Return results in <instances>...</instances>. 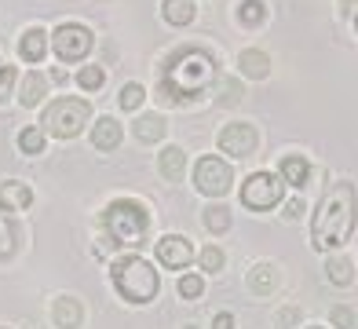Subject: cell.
I'll use <instances>...</instances> for the list:
<instances>
[{"instance_id":"cell-1","label":"cell","mask_w":358,"mask_h":329,"mask_svg":"<svg viewBox=\"0 0 358 329\" xmlns=\"http://www.w3.org/2000/svg\"><path fill=\"white\" fill-rule=\"evenodd\" d=\"M358 223V194H355V183L340 179L325 190V197L315 209V220H311V245L318 253H329V249H340L351 230Z\"/></svg>"},{"instance_id":"cell-2","label":"cell","mask_w":358,"mask_h":329,"mask_svg":"<svg viewBox=\"0 0 358 329\" xmlns=\"http://www.w3.org/2000/svg\"><path fill=\"white\" fill-rule=\"evenodd\" d=\"M216 80V59L205 48H183L165 62V77L157 85L161 103H183V99H198L208 92V85Z\"/></svg>"},{"instance_id":"cell-3","label":"cell","mask_w":358,"mask_h":329,"mask_svg":"<svg viewBox=\"0 0 358 329\" xmlns=\"http://www.w3.org/2000/svg\"><path fill=\"white\" fill-rule=\"evenodd\" d=\"M103 227L110 234V245H143L150 230V212L136 197H117L103 212Z\"/></svg>"},{"instance_id":"cell-4","label":"cell","mask_w":358,"mask_h":329,"mask_svg":"<svg viewBox=\"0 0 358 329\" xmlns=\"http://www.w3.org/2000/svg\"><path fill=\"white\" fill-rule=\"evenodd\" d=\"M110 278H113V289H117L128 304H150L154 296H157V289H161L157 271L143 256H121V260H113Z\"/></svg>"},{"instance_id":"cell-5","label":"cell","mask_w":358,"mask_h":329,"mask_svg":"<svg viewBox=\"0 0 358 329\" xmlns=\"http://www.w3.org/2000/svg\"><path fill=\"white\" fill-rule=\"evenodd\" d=\"M88 118H92V106L85 99H55V103L44 110V128L59 139H73L77 132L88 125Z\"/></svg>"},{"instance_id":"cell-6","label":"cell","mask_w":358,"mask_h":329,"mask_svg":"<svg viewBox=\"0 0 358 329\" xmlns=\"http://www.w3.org/2000/svg\"><path fill=\"white\" fill-rule=\"evenodd\" d=\"M282 176H274V172H252L245 183H241V205L245 209H256V212H264V209H274L282 202Z\"/></svg>"},{"instance_id":"cell-7","label":"cell","mask_w":358,"mask_h":329,"mask_svg":"<svg viewBox=\"0 0 358 329\" xmlns=\"http://www.w3.org/2000/svg\"><path fill=\"white\" fill-rule=\"evenodd\" d=\"M92 29L80 26V22H62L55 33H52V48L62 62H80L88 52H92Z\"/></svg>"},{"instance_id":"cell-8","label":"cell","mask_w":358,"mask_h":329,"mask_svg":"<svg viewBox=\"0 0 358 329\" xmlns=\"http://www.w3.org/2000/svg\"><path fill=\"white\" fill-rule=\"evenodd\" d=\"M194 183H198L201 194L220 197V194L231 190L234 176H231V169H227V161H220V158H201L198 169H194Z\"/></svg>"},{"instance_id":"cell-9","label":"cell","mask_w":358,"mask_h":329,"mask_svg":"<svg viewBox=\"0 0 358 329\" xmlns=\"http://www.w3.org/2000/svg\"><path fill=\"white\" fill-rule=\"evenodd\" d=\"M256 143H259V136H256V128L249 121H234V125H227L220 132V150L231 154V158H252Z\"/></svg>"},{"instance_id":"cell-10","label":"cell","mask_w":358,"mask_h":329,"mask_svg":"<svg viewBox=\"0 0 358 329\" xmlns=\"http://www.w3.org/2000/svg\"><path fill=\"white\" fill-rule=\"evenodd\" d=\"M157 260L165 263V267H172V271H183L187 263L194 260L190 238H183V234H165V238L157 241Z\"/></svg>"},{"instance_id":"cell-11","label":"cell","mask_w":358,"mask_h":329,"mask_svg":"<svg viewBox=\"0 0 358 329\" xmlns=\"http://www.w3.org/2000/svg\"><path fill=\"white\" fill-rule=\"evenodd\" d=\"M29 205H34V190H29L26 183H19V179H8V183H0V209H8V212H26Z\"/></svg>"},{"instance_id":"cell-12","label":"cell","mask_w":358,"mask_h":329,"mask_svg":"<svg viewBox=\"0 0 358 329\" xmlns=\"http://www.w3.org/2000/svg\"><path fill=\"white\" fill-rule=\"evenodd\" d=\"M19 55H22L26 62H37V66H41V59L48 55V33H44L41 26H29V29L22 33V41H19Z\"/></svg>"},{"instance_id":"cell-13","label":"cell","mask_w":358,"mask_h":329,"mask_svg":"<svg viewBox=\"0 0 358 329\" xmlns=\"http://www.w3.org/2000/svg\"><path fill=\"white\" fill-rule=\"evenodd\" d=\"M307 179H311V164H307V158L303 154H289V158H282V183H289V187H307Z\"/></svg>"},{"instance_id":"cell-14","label":"cell","mask_w":358,"mask_h":329,"mask_svg":"<svg viewBox=\"0 0 358 329\" xmlns=\"http://www.w3.org/2000/svg\"><path fill=\"white\" fill-rule=\"evenodd\" d=\"M121 143V125L113 118H99L92 128V146L95 150H113V146Z\"/></svg>"},{"instance_id":"cell-15","label":"cell","mask_w":358,"mask_h":329,"mask_svg":"<svg viewBox=\"0 0 358 329\" xmlns=\"http://www.w3.org/2000/svg\"><path fill=\"white\" fill-rule=\"evenodd\" d=\"M52 318L59 329H77L80 326V304H77V296H59L55 307H52Z\"/></svg>"},{"instance_id":"cell-16","label":"cell","mask_w":358,"mask_h":329,"mask_svg":"<svg viewBox=\"0 0 358 329\" xmlns=\"http://www.w3.org/2000/svg\"><path fill=\"white\" fill-rule=\"evenodd\" d=\"M238 66H241V74H245V77H256V80L271 74V59L264 52H256V48H245V52L238 55Z\"/></svg>"},{"instance_id":"cell-17","label":"cell","mask_w":358,"mask_h":329,"mask_svg":"<svg viewBox=\"0 0 358 329\" xmlns=\"http://www.w3.org/2000/svg\"><path fill=\"white\" fill-rule=\"evenodd\" d=\"M183 172H187V154L179 146H165L161 150V176L176 183V179H183Z\"/></svg>"},{"instance_id":"cell-18","label":"cell","mask_w":358,"mask_h":329,"mask_svg":"<svg viewBox=\"0 0 358 329\" xmlns=\"http://www.w3.org/2000/svg\"><path fill=\"white\" fill-rule=\"evenodd\" d=\"M274 286H278V274H274V263H256V267L249 271V289L267 296Z\"/></svg>"},{"instance_id":"cell-19","label":"cell","mask_w":358,"mask_h":329,"mask_svg":"<svg viewBox=\"0 0 358 329\" xmlns=\"http://www.w3.org/2000/svg\"><path fill=\"white\" fill-rule=\"evenodd\" d=\"M161 15H165L169 26H187L194 19V4L190 0H165V4H161Z\"/></svg>"},{"instance_id":"cell-20","label":"cell","mask_w":358,"mask_h":329,"mask_svg":"<svg viewBox=\"0 0 358 329\" xmlns=\"http://www.w3.org/2000/svg\"><path fill=\"white\" fill-rule=\"evenodd\" d=\"M44 92H48V80H44L37 70L22 77V95H19V99H22V106H37L41 99H44Z\"/></svg>"},{"instance_id":"cell-21","label":"cell","mask_w":358,"mask_h":329,"mask_svg":"<svg viewBox=\"0 0 358 329\" xmlns=\"http://www.w3.org/2000/svg\"><path fill=\"white\" fill-rule=\"evenodd\" d=\"M201 223L213 230V234H223V230H231V209H223V205H208L201 212Z\"/></svg>"},{"instance_id":"cell-22","label":"cell","mask_w":358,"mask_h":329,"mask_svg":"<svg viewBox=\"0 0 358 329\" xmlns=\"http://www.w3.org/2000/svg\"><path fill=\"white\" fill-rule=\"evenodd\" d=\"M267 19V4L264 0H241L238 4V22L241 26H259Z\"/></svg>"},{"instance_id":"cell-23","label":"cell","mask_w":358,"mask_h":329,"mask_svg":"<svg viewBox=\"0 0 358 329\" xmlns=\"http://www.w3.org/2000/svg\"><path fill=\"white\" fill-rule=\"evenodd\" d=\"M325 274H329V282H333V286H351V282H355L351 260H344V256H333L329 263H325Z\"/></svg>"},{"instance_id":"cell-24","label":"cell","mask_w":358,"mask_h":329,"mask_svg":"<svg viewBox=\"0 0 358 329\" xmlns=\"http://www.w3.org/2000/svg\"><path fill=\"white\" fill-rule=\"evenodd\" d=\"M15 245H19V230L8 220V212L0 209V260H8L15 253Z\"/></svg>"},{"instance_id":"cell-25","label":"cell","mask_w":358,"mask_h":329,"mask_svg":"<svg viewBox=\"0 0 358 329\" xmlns=\"http://www.w3.org/2000/svg\"><path fill=\"white\" fill-rule=\"evenodd\" d=\"M136 136H139L143 143H157L161 136H165V121L154 118V113H146V118L136 121Z\"/></svg>"},{"instance_id":"cell-26","label":"cell","mask_w":358,"mask_h":329,"mask_svg":"<svg viewBox=\"0 0 358 329\" xmlns=\"http://www.w3.org/2000/svg\"><path fill=\"white\" fill-rule=\"evenodd\" d=\"M19 150L22 154H44V132L41 128H22L19 132Z\"/></svg>"},{"instance_id":"cell-27","label":"cell","mask_w":358,"mask_h":329,"mask_svg":"<svg viewBox=\"0 0 358 329\" xmlns=\"http://www.w3.org/2000/svg\"><path fill=\"white\" fill-rule=\"evenodd\" d=\"M143 99H146L143 85H136V80H132V85H124V88L117 92V106H121V110H139Z\"/></svg>"},{"instance_id":"cell-28","label":"cell","mask_w":358,"mask_h":329,"mask_svg":"<svg viewBox=\"0 0 358 329\" xmlns=\"http://www.w3.org/2000/svg\"><path fill=\"white\" fill-rule=\"evenodd\" d=\"M77 80H80V88H85V92H99L106 74H103V66H85V70L77 74Z\"/></svg>"},{"instance_id":"cell-29","label":"cell","mask_w":358,"mask_h":329,"mask_svg":"<svg viewBox=\"0 0 358 329\" xmlns=\"http://www.w3.org/2000/svg\"><path fill=\"white\" fill-rule=\"evenodd\" d=\"M201 293H205V282L198 274H183V278H179V296H183V300H198Z\"/></svg>"},{"instance_id":"cell-30","label":"cell","mask_w":358,"mask_h":329,"mask_svg":"<svg viewBox=\"0 0 358 329\" xmlns=\"http://www.w3.org/2000/svg\"><path fill=\"white\" fill-rule=\"evenodd\" d=\"M198 260H201L205 271H223V253L216 249V245H205V249L198 253Z\"/></svg>"},{"instance_id":"cell-31","label":"cell","mask_w":358,"mask_h":329,"mask_svg":"<svg viewBox=\"0 0 358 329\" xmlns=\"http://www.w3.org/2000/svg\"><path fill=\"white\" fill-rule=\"evenodd\" d=\"M329 318H333V326H336V329H355V311H351V307H344V304L333 307V311H329Z\"/></svg>"},{"instance_id":"cell-32","label":"cell","mask_w":358,"mask_h":329,"mask_svg":"<svg viewBox=\"0 0 358 329\" xmlns=\"http://www.w3.org/2000/svg\"><path fill=\"white\" fill-rule=\"evenodd\" d=\"M11 85H15V70H11V66H4V62H0V103L8 99Z\"/></svg>"},{"instance_id":"cell-33","label":"cell","mask_w":358,"mask_h":329,"mask_svg":"<svg viewBox=\"0 0 358 329\" xmlns=\"http://www.w3.org/2000/svg\"><path fill=\"white\" fill-rule=\"evenodd\" d=\"M300 212H303V202H300V197H292V202L285 205V220H300Z\"/></svg>"},{"instance_id":"cell-34","label":"cell","mask_w":358,"mask_h":329,"mask_svg":"<svg viewBox=\"0 0 358 329\" xmlns=\"http://www.w3.org/2000/svg\"><path fill=\"white\" fill-rule=\"evenodd\" d=\"M213 329H234V315H227V311H220V315L213 318Z\"/></svg>"},{"instance_id":"cell-35","label":"cell","mask_w":358,"mask_h":329,"mask_svg":"<svg viewBox=\"0 0 358 329\" xmlns=\"http://www.w3.org/2000/svg\"><path fill=\"white\" fill-rule=\"evenodd\" d=\"M52 80H55V85H66V70H59V66H55V70H52Z\"/></svg>"},{"instance_id":"cell-36","label":"cell","mask_w":358,"mask_h":329,"mask_svg":"<svg viewBox=\"0 0 358 329\" xmlns=\"http://www.w3.org/2000/svg\"><path fill=\"white\" fill-rule=\"evenodd\" d=\"M187 329H198V326H187Z\"/></svg>"}]
</instances>
